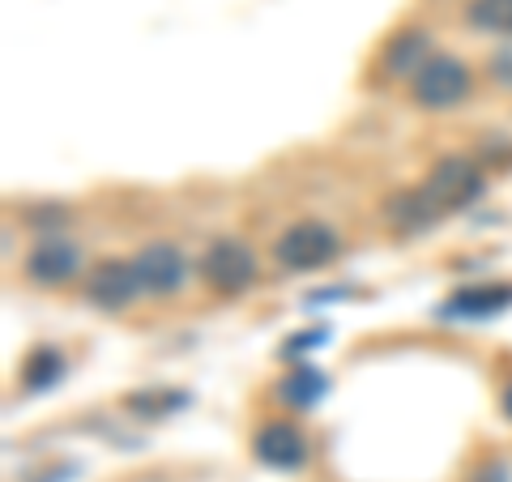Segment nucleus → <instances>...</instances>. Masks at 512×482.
I'll return each instance as SVG.
<instances>
[{"label":"nucleus","mask_w":512,"mask_h":482,"mask_svg":"<svg viewBox=\"0 0 512 482\" xmlns=\"http://www.w3.org/2000/svg\"><path fill=\"white\" fill-rule=\"evenodd\" d=\"M508 308H512V282H478V286H461L457 295H448L440 316L444 320H487Z\"/></svg>","instance_id":"nucleus-10"},{"label":"nucleus","mask_w":512,"mask_h":482,"mask_svg":"<svg viewBox=\"0 0 512 482\" xmlns=\"http://www.w3.org/2000/svg\"><path fill=\"white\" fill-rule=\"evenodd\" d=\"M201 278L218 295H244L256 282V256L244 239H214L201 256Z\"/></svg>","instance_id":"nucleus-3"},{"label":"nucleus","mask_w":512,"mask_h":482,"mask_svg":"<svg viewBox=\"0 0 512 482\" xmlns=\"http://www.w3.org/2000/svg\"><path fill=\"white\" fill-rule=\"evenodd\" d=\"M431 56H436L431 52V30L406 26V30H397V35H389V43L380 47V73L397 77V82H414Z\"/></svg>","instance_id":"nucleus-8"},{"label":"nucleus","mask_w":512,"mask_h":482,"mask_svg":"<svg viewBox=\"0 0 512 482\" xmlns=\"http://www.w3.org/2000/svg\"><path fill=\"white\" fill-rule=\"evenodd\" d=\"M470 86H474L470 64L448 56V52H436L423 64V73L410 82V99L419 107H427V111H448V107H457L461 99H466Z\"/></svg>","instance_id":"nucleus-2"},{"label":"nucleus","mask_w":512,"mask_h":482,"mask_svg":"<svg viewBox=\"0 0 512 482\" xmlns=\"http://www.w3.org/2000/svg\"><path fill=\"white\" fill-rule=\"evenodd\" d=\"M504 414L512 419V380H508V389H504Z\"/></svg>","instance_id":"nucleus-19"},{"label":"nucleus","mask_w":512,"mask_h":482,"mask_svg":"<svg viewBox=\"0 0 512 482\" xmlns=\"http://www.w3.org/2000/svg\"><path fill=\"white\" fill-rule=\"evenodd\" d=\"M466 482H512V474L504 461H483V465H474Z\"/></svg>","instance_id":"nucleus-17"},{"label":"nucleus","mask_w":512,"mask_h":482,"mask_svg":"<svg viewBox=\"0 0 512 482\" xmlns=\"http://www.w3.org/2000/svg\"><path fill=\"white\" fill-rule=\"evenodd\" d=\"M487 69H491V82H500V86L512 90V43H504L500 52L487 60Z\"/></svg>","instance_id":"nucleus-16"},{"label":"nucleus","mask_w":512,"mask_h":482,"mask_svg":"<svg viewBox=\"0 0 512 482\" xmlns=\"http://www.w3.org/2000/svg\"><path fill=\"white\" fill-rule=\"evenodd\" d=\"M252 453L261 465H269V470H299V465L308 461V440H303L299 427H291L286 419H274L256 431Z\"/></svg>","instance_id":"nucleus-9"},{"label":"nucleus","mask_w":512,"mask_h":482,"mask_svg":"<svg viewBox=\"0 0 512 482\" xmlns=\"http://www.w3.org/2000/svg\"><path fill=\"white\" fill-rule=\"evenodd\" d=\"M325 389H329V380L320 376V372H312V367H299V372H291L282 380V401H291V406H316L320 397H325Z\"/></svg>","instance_id":"nucleus-14"},{"label":"nucleus","mask_w":512,"mask_h":482,"mask_svg":"<svg viewBox=\"0 0 512 482\" xmlns=\"http://www.w3.org/2000/svg\"><path fill=\"white\" fill-rule=\"evenodd\" d=\"M184 393H133V397H128V406H133V410H175V406H184Z\"/></svg>","instance_id":"nucleus-15"},{"label":"nucleus","mask_w":512,"mask_h":482,"mask_svg":"<svg viewBox=\"0 0 512 482\" xmlns=\"http://www.w3.org/2000/svg\"><path fill=\"white\" fill-rule=\"evenodd\" d=\"M329 329H308V333H295L286 337V355H303V350H312V342H325Z\"/></svg>","instance_id":"nucleus-18"},{"label":"nucleus","mask_w":512,"mask_h":482,"mask_svg":"<svg viewBox=\"0 0 512 482\" xmlns=\"http://www.w3.org/2000/svg\"><path fill=\"white\" fill-rule=\"evenodd\" d=\"M64 376V355L56 346H35L30 355L22 359V384L30 393L39 389H52V384Z\"/></svg>","instance_id":"nucleus-12"},{"label":"nucleus","mask_w":512,"mask_h":482,"mask_svg":"<svg viewBox=\"0 0 512 482\" xmlns=\"http://www.w3.org/2000/svg\"><path fill=\"white\" fill-rule=\"evenodd\" d=\"M483 167L474 163V158L466 154H444L431 163L427 171V180L419 184L423 188V197L431 201V210L440 214H457V210H466V205H474L478 197H483Z\"/></svg>","instance_id":"nucleus-1"},{"label":"nucleus","mask_w":512,"mask_h":482,"mask_svg":"<svg viewBox=\"0 0 512 482\" xmlns=\"http://www.w3.org/2000/svg\"><path fill=\"white\" fill-rule=\"evenodd\" d=\"M274 256L282 269H295V273H308V269H320L338 256V235H333L325 222L316 218H303L295 227H286L274 244Z\"/></svg>","instance_id":"nucleus-4"},{"label":"nucleus","mask_w":512,"mask_h":482,"mask_svg":"<svg viewBox=\"0 0 512 482\" xmlns=\"http://www.w3.org/2000/svg\"><path fill=\"white\" fill-rule=\"evenodd\" d=\"M384 218H389L393 231H419L436 218V210H431V201L423 197V188H402L389 197V205H384Z\"/></svg>","instance_id":"nucleus-11"},{"label":"nucleus","mask_w":512,"mask_h":482,"mask_svg":"<svg viewBox=\"0 0 512 482\" xmlns=\"http://www.w3.org/2000/svg\"><path fill=\"white\" fill-rule=\"evenodd\" d=\"M466 22L483 35H512V0H470Z\"/></svg>","instance_id":"nucleus-13"},{"label":"nucleus","mask_w":512,"mask_h":482,"mask_svg":"<svg viewBox=\"0 0 512 482\" xmlns=\"http://www.w3.org/2000/svg\"><path fill=\"white\" fill-rule=\"evenodd\" d=\"M141 295V282H137V269H133V256H103L86 269V299L103 312H124L128 303Z\"/></svg>","instance_id":"nucleus-5"},{"label":"nucleus","mask_w":512,"mask_h":482,"mask_svg":"<svg viewBox=\"0 0 512 482\" xmlns=\"http://www.w3.org/2000/svg\"><path fill=\"white\" fill-rule=\"evenodd\" d=\"M82 261L86 256L69 235H39L26 252V278L35 286H64L82 273Z\"/></svg>","instance_id":"nucleus-6"},{"label":"nucleus","mask_w":512,"mask_h":482,"mask_svg":"<svg viewBox=\"0 0 512 482\" xmlns=\"http://www.w3.org/2000/svg\"><path fill=\"white\" fill-rule=\"evenodd\" d=\"M133 269H137V282H141V295H175L180 286L188 282V261L184 252L167 244V239H154V244L137 248L133 256Z\"/></svg>","instance_id":"nucleus-7"}]
</instances>
